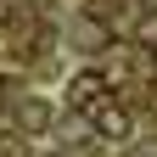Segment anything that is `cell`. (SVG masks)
Masks as SVG:
<instances>
[{
  "label": "cell",
  "instance_id": "1",
  "mask_svg": "<svg viewBox=\"0 0 157 157\" xmlns=\"http://www.w3.org/2000/svg\"><path fill=\"white\" fill-rule=\"evenodd\" d=\"M95 95H101V78H95V73H78L73 78V107H95Z\"/></svg>",
  "mask_w": 157,
  "mask_h": 157
}]
</instances>
